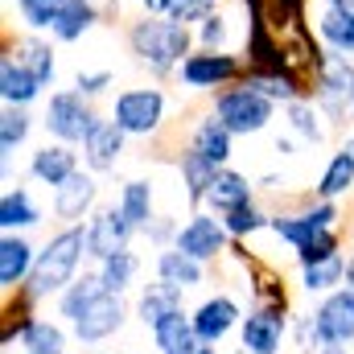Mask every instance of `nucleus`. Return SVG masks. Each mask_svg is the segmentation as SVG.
Instances as JSON below:
<instances>
[{"instance_id": "nucleus-38", "label": "nucleus", "mask_w": 354, "mask_h": 354, "mask_svg": "<svg viewBox=\"0 0 354 354\" xmlns=\"http://www.w3.org/2000/svg\"><path fill=\"white\" fill-rule=\"evenodd\" d=\"M62 8H66V0H17V17H21L25 29H33V33L50 29Z\"/></svg>"}, {"instance_id": "nucleus-43", "label": "nucleus", "mask_w": 354, "mask_h": 354, "mask_svg": "<svg viewBox=\"0 0 354 354\" xmlns=\"http://www.w3.org/2000/svg\"><path fill=\"white\" fill-rule=\"evenodd\" d=\"M111 83H115V75H111V71H79V75H75V91H83L87 99L103 95Z\"/></svg>"}, {"instance_id": "nucleus-45", "label": "nucleus", "mask_w": 354, "mask_h": 354, "mask_svg": "<svg viewBox=\"0 0 354 354\" xmlns=\"http://www.w3.org/2000/svg\"><path fill=\"white\" fill-rule=\"evenodd\" d=\"M136 4L153 17H169V8H174V0H136Z\"/></svg>"}, {"instance_id": "nucleus-42", "label": "nucleus", "mask_w": 354, "mask_h": 354, "mask_svg": "<svg viewBox=\"0 0 354 354\" xmlns=\"http://www.w3.org/2000/svg\"><path fill=\"white\" fill-rule=\"evenodd\" d=\"M177 231H181V227H177L169 214H157V218H153L140 235H149V243H157V248H174V243H177Z\"/></svg>"}, {"instance_id": "nucleus-13", "label": "nucleus", "mask_w": 354, "mask_h": 354, "mask_svg": "<svg viewBox=\"0 0 354 354\" xmlns=\"http://www.w3.org/2000/svg\"><path fill=\"white\" fill-rule=\"evenodd\" d=\"M95 202H99V181L95 174H79L71 177V181H62L58 189H54V198H50V210H54V218L62 223V227H71V223H83L95 214Z\"/></svg>"}, {"instance_id": "nucleus-39", "label": "nucleus", "mask_w": 354, "mask_h": 354, "mask_svg": "<svg viewBox=\"0 0 354 354\" xmlns=\"http://www.w3.org/2000/svg\"><path fill=\"white\" fill-rule=\"evenodd\" d=\"M334 256H342V235H338V227L334 231H326V235H317L313 243H305V248H297V264H322V260H334Z\"/></svg>"}, {"instance_id": "nucleus-41", "label": "nucleus", "mask_w": 354, "mask_h": 354, "mask_svg": "<svg viewBox=\"0 0 354 354\" xmlns=\"http://www.w3.org/2000/svg\"><path fill=\"white\" fill-rule=\"evenodd\" d=\"M210 12H218V0H174V8H169V17L189 29H198Z\"/></svg>"}, {"instance_id": "nucleus-20", "label": "nucleus", "mask_w": 354, "mask_h": 354, "mask_svg": "<svg viewBox=\"0 0 354 354\" xmlns=\"http://www.w3.org/2000/svg\"><path fill=\"white\" fill-rule=\"evenodd\" d=\"M243 202H256V185L248 181V174L223 165V169L214 174V181H210V189H206V206H210L214 214H227V210H235V206H243Z\"/></svg>"}, {"instance_id": "nucleus-40", "label": "nucleus", "mask_w": 354, "mask_h": 354, "mask_svg": "<svg viewBox=\"0 0 354 354\" xmlns=\"http://www.w3.org/2000/svg\"><path fill=\"white\" fill-rule=\"evenodd\" d=\"M194 33H198V46L202 50H223L227 46V33H231V17L227 12H210Z\"/></svg>"}, {"instance_id": "nucleus-30", "label": "nucleus", "mask_w": 354, "mask_h": 354, "mask_svg": "<svg viewBox=\"0 0 354 354\" xmlns=\"http://www.w3.org/2000/svg\"><path fill=\"white\" fill-rule=\"evenodd\" d=\"M351 189H354V153L351 149H338V153L326 161V169L317 177L313 194L326 198V202H338V198H346Z\"/></svg>"}, {"instance_id": "nucleus-33", "label": "nucleus", "mask_w": 354, "mask_h": 354, "mask_svg": "<svg viewBox=\"0 0 354 354\" xmlns=\"http://www.w3.org/2000/svg\"><path fill=\"white\" fill-rule=\"evenodd\" d=\"M21 351L25 354H66V330L58 322L33 317L21 334Z\"/></svg>"}, {"instance_id": "nucleus-1", "label": "nucleus", "mask_w": 354, "mask_h": 354, "mask_svg": "<svg viewBox=\"0 0 354 354\" xmlns=\"http://www.w3.org/2000/svg\"><path fill=\"white\" fill-rule=\"evenodd\" d=\"M83 256H87V227H83V223H71V227L54 231V235L46 239V248L37 252L33 272H29V280L21 284L17 297H21L25 305H37V301H46V297H58V292L79 276Z\"/></svg>"}, {"instance_id": "nucleus-15", "label": "nucleus", "mask_w": 354, "mask_h": 354, "mask_svg": "<svg viewBox=\"0 0 354 354\" xmlns=\"http://www.w3.org/2000/svg\"><path fill=\"white\" fill-rule=\"evenodd\" d=\"M33 260H37V248L21 231H4L0 235V292L4 297L21 292V284L33 272Z\"/></svg>"}, {"instance_id": "nucleus-21", "label": "nucleus", "mask_w": 354, "mask_h": 354, "mask_svg": "<svg viewBox=\"0 0 354 354\" xmlns=\"http://www.w3.org/2000/svg\"><path fill=\"white\" fill-rule=\"evenodd\" d=\"M41 91L46 87L37 83V75L29 66H21L12 54L0 58V99H4V107H29Z\"/></svg>"}, {"instance_id": "nucleus-34", "label": "nucleus", "mask_w": 354, "mask_h": 354, "mask_svg": "<svg viewBox=\"0 0 354 354\" xmlns=\"http://www.w3.org/2000/svg\"><path fill=\"white\" fill-rule=\"evenodd\" d=\"M29 132H33L29 107H4V111H0V161H4V165H8L12 153L29 140Z\"/></svg>"}, {"instance_id": "nucleus-14", "label": "nucleus", "mask_w": 354, "mask_h": 354, "mask_svg": "<svg viewBox=\"0 0 354 354\" xmlns=\"http://www.w3.org/2000/svg\"><path fill=\"white\" fill-rule=\"evenodd\" d=\"M189 322H194V334L198 338H206V342H223L239 322H243V309H239V301L235 297H227V292H214V297H206L194 313H189Z\"/></svg>"}, {"instance_id": "nucleus-12", "label": "nucleus", "mask_w": 354, "mask_h": 354, "mask_svg": "<svg viewBox=\"0 0 354 354\" xmlns=\"http://www.w3.org/2000/svg\"><path fill=\"white\" fill-rule=\"evenodd\" d=\"M124 322H128V305H124V297H120V292H103L87 313L71 326V334H75L83 346H95V342H107L111 334H120Z\"/></svg>"}, {"instance_id": "nucleus-29", "label": "nucleus", "mask_w": 354, "mask_h": 354, "mask_svg": "<svg viewBox=\"0 0 354 354\" xmlns=\"http://www.w3.org/2000/svg\"><path fill=\"white\" fill-rule=\"evenodd\" d=\"M177 174H181V185H185V202H189V206H202L210 181L218 174V165H210L202 153H194V149L185 145V153L177 157Z\"/></svg>"}, {"instance_id": "nucleus-16", "label": "nucleus", "mask_w": 354, "mask_h": 354, "mask_svg": "<svg viewBox=\"0 0 354 354\" xmlns=\"http://www.w3.org/2000/svg\"><path fill=\"white\" fill-rule=\"evenodd\" d=\"M124 145H128V132L115 120H99L95 132L83 140V165L91 174H111L124 157Z\"/></svg>"}, {"instance_id": "nucleus-36", "label": "nucleus", "mask_w": 354, "mask_h": 354, "mask_svg": "<svg viewBox=\"0 0 354 354\" xmlns=\"http://www.w3.org/2000/svg\"><path fill=\"white\" fill-rule=\"evenodd\" d=\"M346 284V256H334V260H322V264H305L301 268V288L305 292H334Z\"/></svg>"}, {"instance_id": "nucleus-26", "label": "nucleus", "mask_w": 354, "mask_h": 354, "mask_svg": "<svg viewBox=\"0 0 354 354\" xmlns=\"http://www.w3.org/2000/svg\"><path fill=\"white\" fill-rule=\"evenodd\" d=\"M41 223V206L25 185H8L0 194V231H29Z\"/></svg>"}, {"instance_id": "nucleus-50", "label": "nucleus", "mask_w": 354, "mask_h": 354, "mask_svg": "<svg viewBox=\"0 0 354 354\" xmlns=\"http://www.w3.org/2000/svg\"><path fill=\"white\" fill-rule=\"evenodd\" d=\"M346 107H351V115H354V91H351V99H346Z\"/></svg>"}, {"instance_id": "nucleus-22", "label": "nucleus", "mask_w": 354, "mask_h": 354, "mask_svg": "<svg viewBox=\"0 0 354 354\" xmlns=\"http://www.w3.org/2000/svg\"><path fill=\"white\" fill-rule=\"evenodd\" d=\"M317 37L326 41V50L354 54V8H346V4H322V12H317Z\"/></svg>"}, {"instance_id": "nucleus-24", "label": "nucleus", "mask_w": 354, "mask_h": 354, "mask_svg": "<svg viewBox=\"0 0 354 354\" xmlns=\"http://www.w3.org/2000/svg\"><path fill=\"white\" fill-rule=\"evenodd\" d=\"M107 288H103V280H99V272H83V276H75L62 292H58V317H66L71 326L87 313L91 305L103 297Z\"/></svg>"}, {"instance_id": "nucleus-37", "label": "nucleus", "mask_w": 354, "mask_h": 354, "mask_svg": "<svg viewBox=\"0 0 354 354\" xmlns=\"http://www.w3.org/2000/svg\"><path fill=\"white\" fill-rule=\"evenodd\" d=\"M218 218L227 223L231 239H248V235H256V231H268V227H272V214L260 210L256 202H243V206H235V210H227V214H218Z\"/></svg>"}, {"instance_id": "nucleus-31", "label": "nucleus", "mask_w": 354, "mask_h": 354, "mask_svg": "<svg viewBox=\"0 0 354 354\" xmlns=\"http://www.w3.org/2000/svg\"><path fill=\"white\" fill-rule=\"evenodd\" d=\"M284 120H288V132L292 136H301V140H309V145H322L326 140V111L313 103V99H292V103H284Z\"/></svg>"}, {"instance_id": "nucleus-35", "label": "nucleus", "mask_w": 354, "mask_h": 354, "mask_svg": "<svg viewBox=\"0 0 354 354\" xmlns=\"http://www.w3.org/2000/svg\"><path fill=\"white\" fill-rule=\"evenodd\" d=\"M99 280H103V288L107 292H128L132 288V280H136V272H140V260H136V252H115V256H107V260H99Z\"/></svg>"}, {"instance_id": "nucleus-6", "label": "nucleus", "mask_w": 354, "mask_h": 354, "mask_svg": "<svg viewBox=\"0 0 354 354\" xmlns=\"http://www.w3.org/2000/svg\"><path fill=\"white\" fill-rule=\"evenodd\" d=\"M165 111H169V99L161 87H128L111 103V120L128 136H145V140L165 128Z\"/></svg>"}, {"instance_id": "nucleus-48", "label": "nucleus", "mask_w": 354, "mask_h": 354, "mask_svg": "<svg viewBox=\"0 0 354 354\" xmlns=\"http://www.w3.org/2000/svg\"><path fill=\"white\" fill-rule=\"evenodd\" d=\"M317 354H351V351H346V346H322Z\"/></svg>"}, {"instance_id": "nucleus-47", "label": "nucleus", "mask_w": 354, "mask_h": 354, "mask_svg": "<svg viewBox=\"0 0 354 354\" xmlns=\"http://www.w3.org/2000/svg\"><path fill=\"white\" fill-rule=\"evenodd\" d=\"M346 284L354 288V256H346Z\"/></svg>"}, {"instance_id": "nucleus-25", "label": "nucleus", "mask_w": 354, "mask_h": 354, "mask_svg": "<svg viewBox=\"0 0 354 354\" xmlns=\"http://www.w3.org/2000/svg\"><path fill=\"white\" fill-rule=\"evenodd\" d=\"M157 280L189 292V288H198L206 280V264L194 260V256H185V252H177V248H161L157 252Z\"/></svg>"}, {"instance_id": "nucleus-19", "label": "nucleus", "mask_w": 354, "mask_h": 354, "mask_svg": "<svg viewBox=\"0 0 354 354\" xmlns=\"http://www.w3.org/2000/svg\"><path fill=\"white\" fill-rule=\"evenodd\" d=\"M4 54H12L21 66H29V71L37 75L41 87H54V79H58V62H54V46H50L46 37H37V33L29 29L25 37L4 41Z\"/></svg>"}, {"instance_id": "nucleus-3", "label": "nucleus", "mask_w": 354, "mask_h": 354, "mask_svg": "<svg viewBox=\"0 0 354 354\" xmlns=\"http://www.w3.org/2000/svg\"><path fill=\"white\" fill-rule=\"evenodd\" d=\"M354 342V288L342 284L322 297V305L297 322V346L301 354H317L322 346H346Z\"/></svg>"}, {"instance_id": "nucleus-51", "label": "nucleus", "mask_w": 354, "mask_h": 354, "mask_svg": "<svg viewBox=\"0 0 354 354\" xmlns=\"http://www.w3.org/2000/svg\"><path fill=\"white\" fill-rule=\"evenodd\" d=\"M87 4H99V8H103V0H87Z\"/></svg>"}, {"instance_id": "nucleus-17", "label": "nucleus", "mask_w": 354, "mask_h": 354, "mask_svg": "<svg viewBox=\"0 0 354 354\" xmlns=\"http://www.w3.org/2000/svg\"><path fill=\"white\" fill-rule=\"evenodd\" d=\"M75 174H79V153H75V145L50 140V145H41V149L29 157V177L41 181V185H50V189H58L62 181H71Z\"/></svg>"}, {"instance_id": "nucleus-53", "label": "nucleus", "mask_w": 354, "mask_h": 354, "mask_svg": "<svg viewBox=\"0 0 354 354\" xmlns=\"http://www.w3.org/2000/svg\"><path fill=\"white\" fill-rule=\"evenodd\" d=\"M124 354H132V351H124Z\"/></svg>"}, {"instance_id": "nucleus-23", "label": "nucleus", "mask_w": 354, "mask_h": 354, "mask_svg": "<svg viewBox=\"0 0 354 354\" xmlns=\"http://www.w3.org/2000/svg\"><path fill=\"white\" fill-rule=\"evenodd\" d=\"M185 288H174V284H165V280H157V284H145V292H140V301H136V317H140V326L145 330H153L161 317H169L177 309H185Z\"/></svg>"}, {"instance_id": "nucleus-7", "label": "nucleus", "mask_w": 354, "mask_h": 354, "mask_svg": "<svg viewBox=\"0 0 354 354\" xmlns=\"http://www.w3.org/2000/svg\"><path fill=\"white\" fill-rule=\"evenodd\" d=\"M243 75H248V58L227 50H202V46L177 66V83L185 91H223L239 83Z\"/></svg>"}, {"instance_id": "nucleus-18", "label": "nucleus", "mask_w": 354, "mask_h": 354, "mask_svg": "<svg viewBox=\"0 0 354 354\" xmlns=\"http://www.w3.org/2000/svg\"><path fill=\"white\" fill-rule=\"evenodd\" d=\"M189 149H194V153H202L210 165H218V169H223V165H231V157H235V132H231L214 111H210L206 120H198V124H194V132H189Z\"/></svg>"}, {"instance_id": "nucleus-2", "label": "nucleus", "mask_w": 354, "mask_h": 354, "mask_svg": "<svg viewBox=\"0 0 354 354\" xmlns=\"http://www.w3.org/2000/svg\"><path fill=\"white\" fill-rule=\"evenodd\" d=\"M128 50L140 66H149L153 75H177V66L198 50V33L189 25H181L174 17H153L145 12L140 21L128 25Z\"/></svg>"}, {"instance_id": "nucleus-44", "label": "nucleus", "mask_w": 354, "mask_h": 354, "mask_svg": "<svg viewBox=\"0 0 354 354\" xmlns=\"http://www.w3.org/2000/svg\"><path fill=\"white\" fill-rule=\"evenodd\" d=\"M165 354H218V351H214V342H206V338L189 334L185 342H177V346H169Z\"/></svg>"}, {"instance_id": "nucleus-5", "label": "nucleus", "mask_w": 354, "mask_h": 354, "mask_svg": "<svg viewBox=\"0 0 354 354\" xmlns=\"http://www.w3.org/2000/svg\"><path fill=\"white\" fill-rule=\"evenodd\" d=\"M99 124V111L91 107V99L83 91H54L46 99V115H41V128L50 132V140H62V145H83Z\"/></svg>"}, {"instance_id": "nucleus-9", "label": "nucleus", "mask_w": 354, "mask_h": 354, "mask_svg": "<svg viewBox=\"0 0 354 354\" xmlns=\"http://www.w3.org/2000/svg\"><path fill=\"white\" fill-rule=\"evenodd\" d=\"M174 248L185 252V256H194V260H202V264H214V260H223V256L231 252V231H227L223 218H214V214H206V210H194V214L181 223Z\"/></svg>"}, {"instance_id": "nucleus-49", "label": "nucleus", "mask_w": 354, "mask_h": 354, "mask_svg": "<svg viewBox=\"0 0 354 354\" xmlns=\"http://www.w3.org/2000/svg\"><path fill=\"white\" fill-rule=\"evenodd\" d=\"M322 4H346V8H354V0H322Z\"/></svg>"}, {"instance_id": "nucleus-52", "label": "nucleus", "mask_w": 354, "mask_h": 354, "mask_svg": "<svg viewBox=\"0 0 354 354\" xmlns=\"http://www.w3.org/2000/svg\"><path fill=\"white\" fill-rule=\"evenodd\" d=\"M351 243H354V223H351Z\"/></svg>"}, {"instance_id": "nucleus-32", "label": "nucleus", "mask_w": 354, "mask_h": 354, "mask_svg": "<svg viewBox=\"0 0 354 354\" xmlns=\"http://www.w3.org/2000/svg\"><path fill=\"white\" fill-rule=\"evenodd\" d=\"M120 210L128 214V223H132L136 231H145V227L157 218V210H153V181H145V177L124 181V189H120Z\"/></svg>"}, {"instance_id": "nucleus-11", "label": "nucleus", "mask_w": 354, "mask_h": 354, "mask_svg": "<svg viewBox=\"0 0 354 354\" xmlns=\"http://www.w3.org/2000/svg\"><path fill=\"white\" fill-rule=\"evenodd\" d=\"M83 227H87V256L95 264L107 260V256H115V252H124L132 243V235H136V227L128 223V214L120 210V202L99 206Z\"/></svg>"}, {"instance_id": "nucleus-28", "label": "nucleus", "mask_w": 354, "mask_h": 354, "mask_svg": "<svg viewBox=\"0 0 354 354\" xmlns=\"http://www.w3.org/2000/svg\"><path fill=\"white\" fill-rule=\"evenodd\" d=\"M99 17H103V8H99V4H87V0H66V8L58 12V21L50 25V33H54V41H79V37H87L91 29L99 25Z\"/></svg>"}, {"instance_id": "nucleus-4", "label": "nucleus", "mask_w": 354, "mask_h": 354, "mask_svg": "<svg viewBox=\"0 0 354 354\" xmlns=\"http://www.w3.org/2000/svg\"><path fill=\"white\" fill-rule=\"evenodd\" d=\"M276 107L280 103H272L264 91H256L252 83H231V87L214 91V103H210V111L235 132V136H256V132H264L268 124H272V115H276Z\"/></svg>"}, {"instance_id": "nucleus-27", "label": "nucleus", "mask_w": 354, "mask_h": 354, "mask_svg": "<svg viewBox=\"0 0 354 354\" xmlns=\"http://www.w3.org/2000/svg\"><path fill=\"white\" fill-rule=\"evenodd\" d=\"M243 83H252V87L256 91H264L268 99H272V103H280V107H284V103H292V99H301V95H305V79H301V75H292V71H288V66H280V71H248V75H243Z\"/></svg>"}, {"instance_id": "nucleus-46", "label": "nucleus", "mask_w": 354, "mask_h": 354, "mask_svg": "<svg viewBox=\"0 0 354 354\" xmlns=\"http://www.w3.org/2000/svg\"><path fill=\"white\" fill-rule=\"evenodd\" d=\"M276 153H280V157H292V140H280V136H276Z\"/></svg>"}, {"instance_id": "nucleus-10", "label": "nucleus", "mask_w": 354, "mask_h": 354, "mask_svg": "<svg viewBox=\"0 0 354 354\" xmlns=\"http://www.w3.org/2000/svg\"><path fill=\"white\" fill-rule=\"evenodd\" d=\"M288 338V305H256L239 322L243 354H280Z\"/></svg>"}, {"instance_id": "nucleus-8", "label": "nucleus", "mask_w": 354, "mask_h": 354, "mask_svg": "<svg viewBox=\"0 0 354 354\" xmlns=\"http://www.w3.org/2000/svg\"><path fill=\"white\" fill-rule=\"evenodd\" d=\"M338 218H342V210H338V202H326V198H317V202H309L305 210H297V214H272V235H280L292 252L297 248H305V243H313L317 235H326V231H334L338 227Z\"/></svg>"}]
</instances>
